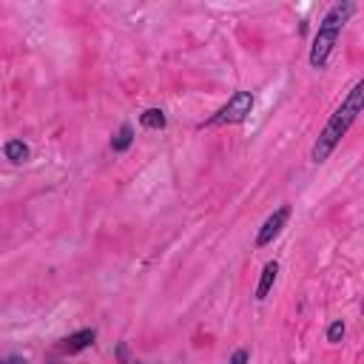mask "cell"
<instances>
[{
  "label": "cell",
  "mask_w": 364,
  "mask_h": 364,
  "mask_svg": "<svg viewBox=\"0 0 364 364\" xmlns=\"http://www.w3.org/2000/svg\"><path fill=\"white\" fill-rule=\"evenodd\" d=\"M361 100H364V82L358 80V82L347 91V97L338 102V108L330 114V119L324 122L321 134L316 136L313 151H310V159H313L316 165H321V162L336 151V145L341 142V136L350 131V125L355 122V117H358V111H361Z\"/></svg>",
  "instance_id": "cell-1"
},
{
  "label": "cell",
  "mask_w": 364,
  "mask_h": 364,
  "mask_svg": "<svg viewBox=\"0 0 364 364\" xmlns=\"http://www.w3.org/2000/svg\"><path fill=\"white\" fill-rule=\"evenodd\" d=\"M353 11H355V3H350V0L336 3V6L327 9V14L321 17L318 31H316V37H313V46H310V65H313V68H324V65H327V60H330L336 43H338V37H341L347 20L353 17Z\"/></svg>",
  "instance_id": "cell-2"
},
{
  "label": "cell",
  "mask_w": 364,
  "mask_h": 364,
  "mask_svg": "<svg viewBox=\"0 0 364 364\" xmlns=\"http://www.w3.org/2000/svg\"><path fill=\"white\" fill-rule=\"evenodd\" d=\"M253 111V94L250 91H233V97L213 114L202 122V128H222V125H239L250 117Z\"/></svg>",
  "instance_id": "cell-3"
},
{
  "label": "cell",
  "mask_w": 364,
  "mask_h": 364,
  "mask_svg": "<svg viewBox=\"0 0 364 364\" xmlns=\"http://www.w3.org/2000/svg\"><path fill=\"white\" fill-rule=\"evenodd\" d=\"M287 219H290V205H282V208H276L267 219H264V225L259 228V233H256V247H264V245H270L282 230H284V225H287Z\"/></svg>",
  "instance_id": "cell-4"
},
{
  "label": "cell",
  "mask_w": 364,
  "mask_h": 364,
  "mask_svg": "<svg viewBox=\"0 0 364 364\" xmlns=\"http://www.w3.org/2000/svg\"><path fill=\"white\" fill-rule=\"evenodd\" d=\"M94 341H97V330H94V327H82V330L65 336V338L57 344V353H60V355H77V353L88 350Z\"/></svg>",
  "instance_id": "cell-5"
},
{
  "label": "cell",
  "mask_w": 364,
  "mask_h": 364,
  "mask_svg": "<svg viewBox=\"0 0 364 364\" xmlns=\"http://www.w3.org/2000/svg\"><path fill=\"white\" fill-rule=\"evenodd\" d=\"M276 276H279V262L273 259V262H267V264L262 267V276H259V284H256V299H259V301L267 299V293H270L273 284H276Z\"/></svg>",
  "instance_id": "cell-6"
},
{
  "label": "cell",
  "mask_w": 364,
  "mask_h": 364,
  "mask_svg": "<svg viewBox=\"0 0 364 364\" xmlns=\"http://www.w3.org/2000/svg\"><path fill=\"white\" fill-rule=\"evenodd\" d=\"M131 142H134V125H131V122H122V125L117 128V134L111 136V151H114V154H122V151L131 148Z\"/></svg>",
  "instance_id": "cell-7"
},
{
  "label": "cell",
  "mask_w": 364,
  "mask_h": 364,
  "mask_svg": "<svg viewBox=\"0 0 364 364\" xmlns=\"http://www.w3.org/2000/svg\"><path fill=\"white\" fill-rule=\"evenodd\" d=\"M139 125L148 128V131H162V128L168 125V119H165V114H162L159 108H145V111L139 114Z\"/></svg>",
  "instance_id": "cell-8"
},
{
  "label": "cell",
  "mask_w": 364,
  "mask_h": 364,
  "mask_svg": "<svg viewBox=\"0 0 364 364\" xmlns=\"http://www.w3.org/2000/svg\"><path fill=\"white\" fill-rule=\"evenodd\" d=\"M3 154H6L9 162H26L28 159V145L23 139H9L3 145Z\"/></svg>",
  "instance_id": "cell-9"
},
{
  "label": "cell",
  "mask_w": 364,
  "mask_h": 364,
  "mask_svg": "<svg viewBox=\"0 0 364 364\" xmlns=\"http://www.w3.org/2000/svg\"><path fill=\"white\" fill-rule=\"evenodd\" d=\"M114 355H117V361H119V364H148V361H139V358H134V355L128 353V341H117Z\"/></svg>",
  "instance_id": "cell-10"
},
{
  "label": "cell",
  "mask_w": 364,
  "mask_h": 364,
  "mask_svg": "<svg viewBox=\"0 0 364 364\" xmlns=\"http://www.w3.org/2000/svg\"><path fill=\"white\" fill-rule=\"evenodd\" d=\"M341 338H344V321L336 318V321L327 327V341H330V344H338Z\"/></svg>",
  "instance_id": "cell-11"
},
{
  "label": "cell",
  "mask_w": 364,
  "mask_h": 364,
  "mask_svg": "<svg viewBox=\"0 0 364 364\" xmlns=\"http://www.w3.org/2000/svg\"><path fill=\"white\" fill-rule=\"evenodd\" d=\"M247 361H250V353H247L245 347H239V350H236V353L228 358V364H247Z\"/></svg>",
  "instance_id": "cell-12"
},
{
  "label": "cell",
  "mask_w": 364,
  "mask_h": 364,
  "mask_svg": "<svg viewBox=\"0 0 364 364\" xmlns=\"http://www.w3.org/2000/svg\"><path fill=\"white\" fill-rule=\"evenodd\" d=\"M0 364H28L23 355H6V358H0Z\"/></svg>",
  "instance_id": "cell-13"
}]
</instances>
